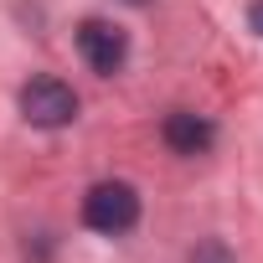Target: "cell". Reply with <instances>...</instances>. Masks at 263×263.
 Instances as JSON below:
<instances>
[{
    "instance_id": "cell-1",
    "label": "cell",
    "mask_w": 263,
    "mask_h": 263,
    "mask_svg": "<svg viewBox=\"0 0 263 263\" xmlns=\"http://www.w3.org/2000/svg\"><path fill=\"white\" fill-rule=\"evenodd\" d=\"M83 222L103 237H119L140 222V191L129 181H98L88 196H83Z\"/></svg>"
},
{
    "instance_id": "cell-2",
    "label": "cell",
    "mask_w": 263,
    "mask_h": 263,
    "mask_svg": "<svg viewBox=\"0 0 263 263\" xmlns=\"http://www.w3.org/2000/svg\"><path fill=\"white\" fill-rule=\"evenodd\" d=\"M21 114L26 124L36 129H67L78 119V93L62 83V78H31L21 88Z\"/></svg>"
},
{
    "instance_id": "cell-3",
    "label": "cell",
    "mask_w": 263,
    "mask_h": 263,
    "mask_svg": "<svg viewBox=\"0 0 263 263\" xmlns=\"http://www.w3.org/2000/svg\"><path fill=\"white\" fill-rule=\"evenodd\" d=\"M78 52H83V62H88L93 72L114 78V72L124 67V57H129V36H124V26H114V21H103V16H88V21L78 26Z\"/></svg>"
},
{
    "instance_id": "cell-4",
    "label": "cell",
    "mask_w": 263,
    "mask_h": 263,
    "mask_svg": "<svg viewBox=\"0 0 263 263\" xmlns=\"http://www.w3.org/2000/svg\"><path fill=\"white\" fill-rule=\"evenodd\" d=\"M212 140H217V129H212L201 114L176 108V114L165 119V145H171L176 155H206V150H212Z\"/></svg>"
},
{
    "instance_id": "cell-5",
    "label": "cell",
    "mask_w": 263,
    "mask_h": 263,
    "mask_svg": "<svg viewBox=\"0 0 263 263\" xmlns=\"http://www.w3.org/2000/svg\"><path fill=\"white\" fill-rule=\"evenodd\" d=\"M191 263H232V258H227V248H222V242H206L201 253H191Z\"/></svg>"
},
{
    "instance_id": "cell-6",
    "label": "cell",
    "mask_w": 263,
    "mask_h": 263,
    "mask_svg": "<svg viewBox=\"0 0 263 263\" xmlns=\"http://www.w3.org/2000/svg\"><path fill=\"white\" fill-rule=\"evenodd\" d=\"M248 21H253V31H258V36H263V0H258V6H253V11H248Z\"/></svg>"
},
{
    "instance_id": "cell-7",
    "label": "cell",
    "mask_w": 263,
    "mask_h": 263,
    "mask_svg": "<svg viewBox=\"0 0 263 263\" xmlns=\"http://www.w3.org/2000/svg\"><path fill=\"white\" fill-rule=\"evenodd\" d=\"M129 6H150V0H129Z\"/></svg>"
}]
</instances>
